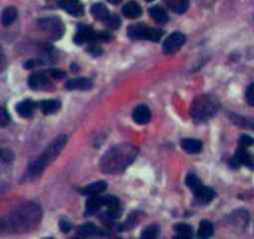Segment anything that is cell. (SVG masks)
<instances>
[{
  "label": "cell",
  "mask_w": 254,
  "mask_h": 239,
  "mask_svg": "<svg viewBox=\"0 0 254 239\" xmlns=\"http://www.w3.org/2000/svg\"><path fill=\"white\" fill-rule=\"evenodd\" d=\"M41 219V209L35 203H25L0 222L1 226L13 232H27L34 229Z\"/></svg>",
  "instance_id": "cell-1"
},
{
  "label": "cell",
  "mask_w": 254,
  "mask_h": 239,
  "mask_svg": "<svg viewBox=\"0 0 254 239\" xmlns=\"http://www.w3.org/2000/svg\"><path fill=\"white\" fill-rule=\"evenodd\" d=\"M138 154V149L130 144H119L110 147L102 157L101 168L104 173L123 172Z\"/></svg>",
  "instance_id": "cell-2"
},
{
  "label": "cell",
  "mask_w": 254,
  "mask_h": 239,
  "mask_svg": "<svg viewBox=\"0 0 254 239\" xmlns=\"http://www.w3.org/2000/svg\"><path fill=\"white\" fill-rule=\"evenodd\" d=\"M66 144H67V136L61 135L57 138L53 140V142H51L50 146L45 149L44 153L39 157V158L31 163L29 168V173L32 177H36L40 176L45 171V168L48 167L49 165L53 162L56 159V157L62 152V149H65Z\"/></svg>",
  "instance_id": "cell-3"
},
{
  "label": "cell",
  "mask_w": 254,
  "mask_h": 239,
  "mask_svg": "<svg viewBox=\"0 0 254 239\" xmlns=\"http://www.w3.org/2000/svg\"><path fill=\"white\" fill-rule=\"evenodd\" d=\"M218 104L215 98L208 95L200 96L195 98L191 106V116L195 122H204L216 115Z\"/></svg>",
  "instance_id": "cell-4"
},
{
  "label": "cell",
  "mask_w": 254,
  "mask_h": 239,
  "mask_svg": "<svg viewBox=\"0 0 254 239\" xmlns=\"http://www.w3.org/2000/svg\"><path fill=\"white\" fill-rule=\"evenodd\" d=\"M163 35L164 32L161 31V30L145 27V25L143 24H134L128 29V36L133 40L143 39L157 43V41L163 37Z\"/></svg>",
  "instance_id": "cell-5"
},
{
  "label": "cell",
  "mask_w": 254,
  "mask_h": 239,
  "mask_svg": "<svg viewBox=\"0 0 254 239\" xmlns=\"http://www.w3.org/2000/svg\"><path fill=\"white\" fill-rule=\"evenodd\" d=\"M37 25L40 27V29L48 32L52 39H60L63 34V30H65L63 23L58 18H55V16L39 19Z\"/></svg>",
  "instance_id": "cell-6"
},
{
  "label": "cell",
  "mask_w": 254,
  "mask_h": 239,
  "mask_svg": "<svg viewBox=\"0 0 254 239\" xmlns=\"http://www.w3.org/2000/svg\"><path fill=\"white\" fill-rule=\"evenodd\" d=\"M186 41V37L185 35L181 34V32H173L171 35H169L166 37V40L164 41V53L165 54H174L181 48V46L185 44Z\"/></svg>",
  "instance_id": "cell-7"
},
{
  "label": "cell",
  "mask_w": 254,
  "mask_h": 239,
  "mask_svg": "<svg viewBox=\"0 0 254 239\" xmlns=\"http://www.w3.org/2000/svg\"><path fill=\"white\" fill-rule=\"evenodd\" d=\"M194 194L195 201H196L199 205H208L216 196L215 191H213L212 188H210V187H204L203 184H202L201 187H199L196 191H194Z\"/></svg>",
  "instance_id": "cell-8"
},
{
  "label": "cell",
  "mask_w": 254,
  "mask_h": 239,
  "mask_svg": "<svg viewBox=\"0 0 254 239\" xmlns=\"http://www.w3.org/2000/svg\"><path fill=\"white\" fill-rule=\"evenodd\" d=\"M63 10L67 11L68 14H71L72 16H82L84 14V8L79 0H63V1H60L57 3Z\"/></svg>",
  "instance_id": "cell-9"
},
{
  "label": "cell",
  "mask_w": 254,
  "mask_h": 239,
  "mask_svg": "<svg viewBox=\"0 0 254 239\" xmlns=\"http://www.w3.org/2000/svg\"><path fill=\"white\" fill-rule=\"evenodd\" d=\"M93 40H96V32L93 31V29L87 25H78V31L75 36V43L81 45V44L93 41Z\"/></svg>",
  "instance_id": "cell-10"
},
{
  "label": "cell",
  "mask_w": 254,
  "mask_h": 239,
  "mask_svg": "<svg viewBox=\"0 0 254 239\" xmlns=\"http://www.w3.org/2000/svg\"><path fill=\"white\" fill-rule=\"evenodd\" d=\"M133 119L139 125H145V123L149 122L150 119H152V112H150L149 107L145 106V105H139L138 107H135L133 112Z\"/></svg>",
  "instance_id": "cell-11"
},
{
  "label": "cell",
  "mask_w": 254,
  "mask_h": 239,
  "mask_svg": "<svg viewBox=\"0 0 254 239\" xmlns=\"http://www.w3.org/2000/svg\"><path fill=\"white\" fill-rule=\"evenodd\" d=\"M93 86L92 81L86 77H76V79L68 80L66 88L68 90H89Z\"/></svg>",
  "instance_id": "cell-12"
},
{
  "label": "cell",
  "mask_w": 254,
  "mask_h": 239,
  "mask_svg": "<svg viewBox=\"0 0 254 239\" xmlns=\"http://www.w3.org/2000/svg\"><path fill=\"white\" fill-rule=\"evenodd\" d=\"M49 85V76L48 74H42V72H35L30 75L29 77V86L31 89H44Z\"/></svg>",
  "instance_id": "cell-13"
},
{
  "label": "cell",
  "mask_w": 254,
  "mask_h": 239,
  "mask_svg": "<svg viewBox=\"0 0 254 239\" xmlns=\"http://www.w3.org/2000/svg\"><path fill=\"white\" fill-rule=\"evenodd\" d=\"M36 107V102H34L32 100H24V101L19 102L16 105V112L21 117H31Z\"/></svg>",
  "instance_id": "cell-14"
},
{
  "label": "cell",
  "mask_w": 254,
  "mask_h": 239,
  "mask_svg": "<svg viewBox=\"0 0 254 239\" xmlns=\"http://www.w3.org/2000/svg\"><path fill=\"white\" fill-rule=\"evenodd\" d=\"M108 184L103 181L95 182V183L89 184V186L84 187V188L81 189L82 194H86V196H97V194H102L103 192L107 189Z\"/></svg>",
  "instance_id": "cell-15"
},
{
  "label": "cell",
  "mask_w": 254,
  "mask_h": 239,
  "mask_svg": "<svg viewBox=\"0 0 254 239\" xmlns=\"http://www.w3.org/2000/svg\"><path fill=\"white\" fill-rule=\"evenodd\" d=\"M142 6L138 3H135V1H129V3H127L126 5L123 6L124 16H127V18L129 19L139 18V16L142 15Z\"/></svg>",
  "instance_id": "cell-16"
},
{
  "label": "cell",
  "mask_w": 254,
  "mask_h": 239,
  "mask_svg": "<svg viewBox=\"0 0 254 239\" xmlns=\"http://www.w3.org/2000/svg\"><path fill=\"white\" fill-rule=\"evenodd\" d=\"M181 147L187 153H199L202 149V144L199 140H194V138H185L181 141Z\"/></svg>",
  "instance_id": "cell-17"
},
{
  "label": "cell",
  "mask_w": 254,
  "mask_h": 239,
  "mask_svg": "<svg viewBox=\"0 0 254 239\" xmlns=\"http://www.w3.org/2000/svg\"><path fill=\"white\" fill-rule=\"evenodd\" d=\"M91 14L93 18L97 19V20H101V22H104L105 19L110 15L109 10H108V8L103 3L93 4L91 8Z\"/></svg>",
  "instance_id": "cell-18"
},
{
  "label": "cell",
  "mask_w": 254,
  "mask_h": 239,
  "mask_svg": "<svg viewBox=\"0 0 254 239\" xmlns=\"http://www.w3.org/2000/svg\"><path fill=\"white\" fill-rule=\"evenodd\" d=\"M165 4L174 13L183 14L189 9V0H165Z\"/></svg>",
  "instance_id": "cell-19"
},
{
  "label": "cell",
  "mask_w": 254,
  "mask_h": 239,
  "mask_svg": "<svg viewBox=\"0 0 254 239\" xmlns=\"http://www.w3.org/2000/svg\"><path fill=\"white\" fill-rule=\"evenodd\" d=\"M41 107V111L45 115H52L55 112H57L61 107V102L58 100H44V101L40 104Z\"/></svg>",
  "instance_id": "cell-20"
},
{
  "label": "cell",
  "mask_w": 254,
  "mask_h": 239,
  "mask_svg": "<svg viewBox=\"0 0 254 239\" xmlns=\"http://www.w3.org/2000/svg\"><path fill=\"white\" fill-rule=\"evenodd\" d=\"M175 233L178 238H182V239H190L194 237V229H192L191 226L186 223H178L175 227Z\"/></svg>",
  "instance_id": "cell-21"
},
{
  "label": "cell",
  "mask_w": 254,
  "mask_h": 239,
  "mask_svg": "<svg viewBox=\"0 0 254 239\" xmlns=\"http://www.w3.org/2000/svg\"><path fill=\"white\" fill-rule=\"evenodd\" d=\"M16 16H18V11L14 6H8L3 10L1 13V24L4 27H9V25L13 24L16 20Z\"/></svg>",
  "instance_id": "cell-22"
},
{
  "label": "cell",
  "mask_w": 254,
  "mask_h": 239,
  "mask_svg": "<svg viewBox=\"0 0 254 239\" xmlns=\"http://www.w3.org/2000/svg\"><path fill=\"white\" fill-rule=\"evenodd\" d=\"M234 159H236V162L238 163V165H244V166H248V167H253L251 154L248 153V151H247L244 147H241V149H237L236 154H234Z\"/></svg>",
  "instance_id": "cell-23"
},
{
  "label": "cell",
  "mask_w": 254,
  "mask_h": 239,
  "mask_svg": "<svg viewBox=\"0 0 254 239\" xmlns=\"http://www.w3.org/2000/svg\"><path fill=\"white\" fill-rule=\"evenodd\" d=\"M149 13L150 16L154 19L155 22L160 23V24H165L168 22V14H166V11L161 6H152V8H150Z\"/></svg>",
  "instance_id": "cell-24"
},
{
  "label": "cell",
  "mask_w": 254,
  "mask_h": 239,
  "mask_svg": "<svg viewBox=\"0 0 254 239\" xmlns=\"http://www.w3.org/2000/svg\"><path fill=\"white\" fill-rule=\"evenodd\" d=\"M213 234V226L211 222L208 221H202L201 223H200V228H199V233H197V236L200 237V238H210L211 236Z\"/></svg>",
  "instance_id": "cell-25"
},
{
  "label": "cell",
  "mask_w": 254,
  "mask_h": 239,
  "mask_svg": "<svg viewBox=\"0 0 254 239\" xmlns=\"http://www.w3.org/2000/svg\"><path fill=\"white\" fill-rule=\"evenodd\" d=\"M78 233L79 236L82 237H93L100 234V229H98L93 223H86L83 224V226L79 227Z\"/></svg>",
  "instance_id": "cell-26"
},
{
  "label": "cell",
  "mask_w": 254,
  "mask_h": 239,
  "mask_svg": "<svg viewBox=\"0 0 254 239\" xmlns=\"http://www.w3.org/2000/svg\"><path fill=\"white\" fill-rule=\"evenodd\" d=\"M159 227L157 226H149L142 232L140 237L145 239H152V238H156L159 236Z\"/></svg>",
  "instance_id": "cell-27"
},
{
  "label": "cell",
  "mask_w": 254,
  "mask_h": 239,
  "mask_svg": "<svg viewBox=\"0 0 254 239\" xmlns=\"http://www.w3.org/2000/svg\"><path fill=\"white\" fill-rule=\"evenodd\" d=\"M185 183H186V186L189 187V188L191 189L192 192L196 191V189L199 188V187L202 186V183H201V181H200V179H199V177H197V176H195V175H189V176H187Z\"/></svg>",
  "instance_id": "cell-28"
},
{
  "label": "cell",
  "mask_w": 254,
  "mask_h": 239,
  "mask_svg": "<svg viewBox=\"0 0 254 239\" xmlns=\"http://www.w3.org/2000/svg\"><path fill=\"white\" fill-rule=\"evenodd\" d=\"M104 22L107 24V27L110 28V29H118L122 24L121 18L118 15H109Z\"/></svg>",
  "instance_id": "cell-29"
},
{
  "label": "cell",
  "mask_w": 254,
  "mask_h": 239,
  "mask_svg": "<svg viewBox=\"0 0 254 239\" xmlns=\"http://www.w3.org/2000/svg\"><path fill=\"white\" fill-rule=\"evenodd\" d=\"M246 98H247V102H248L251 106L254 107V83L247 89V92H246Z\"/></svg>",
  "instance_id": "cell-30"
},
{
  "label": "cell",
  "mask_w": 254,
  "mask_h": 239,
  "mask_svg": "<svg viewBox=\"0 0 254 239\" xmlns=\"http://www.w3.org/2000/svg\"><path fill=\"white\" fill-rule=\"evenodd\" d=\"M241 145L243 147H249L254 145V138L251 137L248 135H242L241 136Z\"/></svg>",
  "instance_id": "cell-31"
},
{
  "label": "cell",
  "mask_w": 254,
  "mask_h": 239,
  "mask_svg": "<svg viewBox=\"0 0 254 239\" xmlns=\"http://www.w3.org/2000/svg\"><path fill=\"white\" fill-rule=\"evenodd\" d=\"M9 122V115L5 111V109L0 107V126H5Z\"/></svg>",
  "instance_id": "cell-32"
},
{
  "label": "cell",
  "mask_w": 254,
  "mask_h": 239,
  "mask_svg": "<svg viewBox=\"0 0 254 239\" xmlns=\"http://www.w3.org/2000/svg\"><path fill=\"white\" fill-rule=\"evenodd\" d=\"M49 74H50V76H52L53 79H61V77L65 76V74H63L62 71H60V70H55V69H51L50 71H49Z\"/></svg>",
  "instance_id": "cell-33"
},
{
  "label": "cell",
  "mask_w": 254,
  "mask_h": 239,
  "mask_svg": "<svg viewBox=\"0 0 254 239\" xmlns=\"http://www.w3.org/2000/svg\"><path fill=\"white\" fill-rule=\"evenodd\" d=\"M60 228H61V231L65 232V233H67V232H70V229H71V223H68L67 221H61Z\"/></svg>",
  "instance_id": "cell-34"
},
{
  "label": "cell",
  "mask_w": 254,
  "mask_h": 239,
  "mask_svg": "<svg viewBox=\"0 0 254 239\" xmlns=\"http://www.w3.org/2000/svg\"><path fill=\"white\" fill-rule=\"evenodd\" d=\"M88 53H91L92 55H101V48H97V46H92V48L88 49Z\"/></svg>",
  "instance_id": "cell-35"
},
{
  "label": "cell",
  "mask_w": 254,
  "mask_h": 239,
  "mask_svg": "<svg viewBox=\"0 0 254 239\" xmlns=\"http://www.w3.org/2000/svg\"><path fill=\"white\" fill-rule=\"evenodd\" d=\"M107 1H109L110 4H114V5H115V4H119V3H121L122 0H107Z\"/></svg>",
  "instance_id": "cell-36"
},
{
  "label": "cell",
  "mask_w": 254,
  "mask_h": 239,
  "mask_svg": "<svg viewBox=\"0 0 254 239\" xmlns=\"http://www.w3.org/2000/svg\"><path fill=\"white\" fill-rule=\"evenodd\" d=\"M4 59V55H3V50H1V46H0V62L3 61Z\"/></svg>",
  "instance_id": "cell-37"
},
{
  "label": "cell",
  "mask_w": 254,
  "mask_h": 239,
  "mask_svg": "<svg viewBox=\"0 0 254 239\" xmlns=\"http://www.w3.org/2000/svg\"><path fill=\"white\" fill-rule=\"evenodd\" d=\"M147 1H152V0H147Z\"/></svg>",
  "instance_id": "cell-38"
}]
</instances>
